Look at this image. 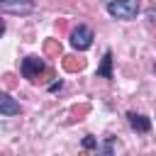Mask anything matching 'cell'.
Masks as SVG:
<instances>
[{
  "label": "cell",
  "mask_w": 156,
  "mask_h": 156,
  "mask_svg": "<svg viewBox=\"0 0 156 156\" xmlns=\"http://www.w3.org/2000/svg\"><path fill=\"white\" fill-rule=\"evenodd\" d=\"M107 15L115 17V20H124V22H132L136 20V15L141 12V2L139 0H110L105 5Z\"/></svg>",
  "instance_id": "obj_1"
},
{
  "label": "cell",
  "mask_w": 156,
  "mask_h": 156,
  "mask_svg": "<svg viewBox=\"0 0 156 156\" xmlns=\"http://www.w3.org/2000/svg\"><path fill=\"white\" fill-rule=\"evenodd\" d=\"M98 78H107V80H112V51L107 49L105 54H102V63L98 66V73H95Z\"/></svg>",
  "instance_id": "obj_6"
},
{
  "label": "cell",
  "mask_w": 156,
  "mask_h": 156,
  "mask_svg": "<svg viewBox=\"0 0 156 156\" xmlns=\"http://www.w3.org/2000/svg\"><path fill=\"white\" fill-rule=\"evenodd\" d=\"M80 146H83V149H95V146H98V139H95V136H85Z\"/></svg>",
  "instance_id": "obj_8"
},
{
  "label": "cell",
  "mask_w": 156,
  "mask_h": 156,
  "mask_svg": "<svg viewBox=\"0 0 156 156\" xmlns=\"http://www.w3.org/2000/svg\"><path fill=\"white\" fill-rule=\"evenodd\" d=\"M98 156H115V136H105L98 146H95Z\"/></svg>",
  "instance_id": "obj_7"
},
{
  "label": "cell",
  "mask_w": 156,
  "mask_h": 156,
  "mask_svg": "<svg viewBox=\"0 0 156 156\" xmlns=\"http://www.w3.org/2000/svg\"><path fill=\"white\" fill-rule=\"evenodd\" d=\"M2 34H5V20L0 17V37H2Z\"/></svg>",
  "instance_id": "obj_10"
},
{
  "label": "cell",
  "mask_w": 156,
  "mask_h": 156,
  "mask_svg": "<svg viewBox=\"0 0 156 156\" xmlns=\"http://www.w3.org/2000/svg\"><path fill=\"white\" fill-rule=\"evenodd\" d=\"M5 2H12V0H0V5H5Z\"/></svg>",
  "instance_id": "obj_11"
},
{
  "label": "cell",
  "mask_w": 156,
  "mask_h": 156,
  "mask_svg": "<svg viewBox=\"0 0 156 156\" xmlns=\"http://www.w3.org/2000/svg\"><path fill=\"white\" fill-rule=\"evenodd\" d=\"M20 71H22V76H24L27 80H37V78L46 71V63H44V58H39V56H27V58H22Z\"/></svg>",
  "instance_id": "obj_3"
},
{
  "label": "cell",
  "mask_w": 156,
  "mask_h": 156,
  "mask_svg": "<svg viewBox=\"0 0 156 156\" xmlns=\"http://www.w3.org/2000/svg\"><path fill=\"white\" fill-rule=\"evenodd\" d=\"M93 39H95V34H93V29H90L88 24H78V27L71 32V46H73L76 51L90 49V46H93Z\"/></svg>",
  "instance_id": "obj_2"
},
{
  "label": "cell",
  "mask_w": 156,
  "mask_h": 156,
  "mask_svg": "<svg viewBox=\"0 0 156 156\" xmlns=\"http://www.w3.org/2000/svg\"><path fill=\"white\" fill-rule=\"evenodd\" d=\"M127 122H129V127L134 129V132H139V134H146V132H151V119L146 117V115H141V112H127Z\"/></svg>",
  "instance_id": "obj_4"
},
{
  "label": "cell",
  "mask_w": 156,
  "mask_h": 156,
  "mask_svg": "<svg viewBox=\"0 0 156 156\" xmlns=\"http://www.w3.org/2000/svg\"><path fill=\"white\" fill-rule=\"evenodd\" d=\"M61 85H63V83H61V80H54V83H51V85H49V90H51V93H54V90H58V88H61Z\"/></svg>",
  "instance_id": "obj_9"
},
{
  "label": "cell",
  "mask_w": 156,
  "mask_h": 156,
  "mask_svg": "<svg viewBox=\"0 0 156 156\" xmlns=\"http://www.w3.org/2000/svg\"><path fill=\"white\" fill-rule=\"evenodd\" d=\"M0 115H5V117L20 115V102L15 98H10L7 93H0Z\"/></svg>",
  "instance_id": "obj_5"
}]
</instances>
